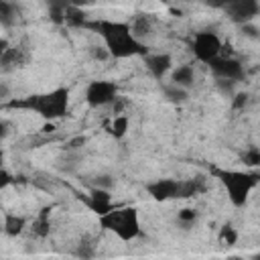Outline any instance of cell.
I'll return each instance as SVG.
<instances>
[{
	"instance_id": "33",
	"label": "cell",
	"mask_w": 260,
	"mask_h": 260,
	"mask_svg": "<svg viewBox=\"0 0 260 260\" xmlns=\"http://www.w3.org/2000/svg\"><path fill=\"white\" fill-rule=\"evenodd\" d=\"M10 181H12V175H10L6 169H2V167H0V189L8 187V185H10Z\"/></svg>"
},
{
	"instance_id": "2",
	"label": "cell",
	"mask_w": 260,
	"mask_h": 260,
	"mask_svg": "<svg viewBox=\"0 0 260 260\" xmlns=\"http://www.w3.org/2000/svg\"><path fill=\"white\" fill-rule=\"evenodd\" d=\"M10 106H18V108H26V110H35L41 118L53 122L61 116L67 114L69 108V89L67 87H57L53 91L47 93H39V95H28L20 102H10Z\"/></svg>"
},
{
	"instance_id": "4",
	"label": "cell",
	"mask_w": 260,
	"mask_h": 260,
	"mask_svg": "<svg viewBox=\"0 0 260 260\" xmlns=\"http://www.w3.org/2000/svg\"><path fill=\"white\" fill-rule=\"evenodd\" d=\"M217 179L228 191V197L234 207H244L252 189L258 185V173H244V171H215Z\"/></svg>"
},
{
	"instance_id": "21",
	"label": "cell",
	"mask_w": 260,
	"mask_h": 260,
	"mask_svg": "<svg viewBox=\"0 0 260 260\" xmlns=\"http://www.w3.org/2000/svg\"><path fill=\"white\" fill-rule=\"evenodd\" d=\"M162 93H165V98H167L169 102H173V104H183V102L189 100V91L183 89V87H177V85H173V83L162 85Z\"/></svg>"
},
{
	"instance_id": "13",
	"label": "cell",
	"mask_w": 260,
	"mask_h": 260,
	"mask_svg": "<svg viewBox=\"0 0 260 260\" xmlns=\"http://www.w3.org/2000/svg\"><path fill=\"white\" fill-rule=\"evenodd\" d=\"M128 26H130L132 37L142 43V37H148L150 30H152V20H150L148 14H136V16L128 22Z\"/></svg>"
},
{
	"instance_id": "11",
	"label": "cell",
	"mask_w": 260,
	"mask_h": 260,
	"mask_svg": "<svg viewBox=\"0 0 260 260\" xmlns=\"http://www.w3.org/2000/svg\"><path fill=\"white\" fill-rule=\"evenodd\" d=\"M85 203L89 205L91 211H95L98 215H104L106 211L112 209V195L110 191H104V189H89L87 197H85Z\"/></svg>"
},
{
	"instance_id": "34",
	"label": "cell",
	"mask_w": 260,
	"mask_h": 260,
	"mask_svg": "<svg viewBox=\"0 0 260 260\" xmlns=\"http://www.w3.org/2000/svg\"><path fill=\"white\" fill-rule=\"evenodd\" d=\"M85 144V138L83 136H77V138H73L69 144H67V148L69 150H75V148H79V146H83Z\"/></svg>"
},
{
	"instance_id": "32",
	"label": "cell",
	"mask_w": 260,
	"mask_h": 260,
	"mask_svg": "<svg viewBox=\"0 0 260 260\" xmlns=\"http://www.w3.org/2000/svg\"><path fill=\"white\" fill-rule=\"evenodd\" d=\"M234 85L236 83H232V81H223V79H217V87H219V91L223 93V95H228V98H232L236 91H234Z\"/></svg>"
},
{
	"instance_id": "30",
	"label": "cell",
	"mask_w": 260,
	"mask_h": 260,
	"mask_svg": "<svg viewBox=\"0 0 260 260\" xmlns=\"http://www.w3.org/2000/svg\"><path fill=\"white\" fill-rule=\"evenodd\" d=\"M89 53H91V57L95 61H108L110 59V53L106 51V47H91Z\"/></svg>"
},
{
	"instance_id": "26",
	"label": "cell",
	"mask_w": 260,
	"mask_h": 260,
	"mask_svg": "<svg viewBox=\"0 0 260 260\" xmlns=\"http://www.w3.org/2000/svg\"><path fill=\"white\" fill-rule=\"evenodd\" d=\"M91 187H93V189L110 191V189L114 187V177H112V175H106V173L95 175V177H93V181H91Z\"/></svg>"
},
{
	"instance_id": "29",
	"label": "cell",
	"mask_w": 260,
	"mask_h": 260,
	"mask_svg": "<svg viewBox=\"0 0 260 260\" xmlns=\"http://www.w3.org/2000/svg\"><path fill=\"white\" fill-rule=\"evenodd\" d=\"M110 106H112V114H114V116H120V114H124V108L128 106V102H126L122 95H118Z\"/></svg>"
},
{
	"instance_id": "40",
	"label": "cell",
	"mask_w": 260,
	"mask_h": 260,
	"mask_svg": "<svg viewBox=\"0 0 260 260\" xmlns=\"http://www.w3.org/2000/svg\"><path fill=\"white\" fill-rule=\"evenodd\" d=\"M2 158H4V154H2V148H0V167H2Z\"/></svg>"
},
{
	"instance_id": "27",
	"label": "cell",
	"mask_w": 260,
	"mask_h": 260,
	"mask_svg": "<svg viewBox=\"0 0 260 260\" xmlns=\"http://www.w3.org/2000/svg\"><path fill=\"white\" fill-rule=\"evenodd\" d=\"M242 160H244L246 167H252V169L258 167V165H260V150H258L256 146H250V148L242 154Z\"/></svg>"
},
{
	"instance_id": "28",
	"label": "cell",
	"mask_w": 260,
	"mask_h": 260,
	"mask_svg": "<svg viewBox=\"0 0 260 260\" xmlns=\"http://www.w3.org/2000/svg\"><path fill=\"white\" fill-rule=\"evenodd\" d=\"M248 102H250V95L246 91H238L232 95V108L234 110H244L248 106Z\"/></svg>"
},
{
	"instance_id": "19",
	"label": "cell",
	"mask_w": 260,
	"mask_h": 260,
	"mask_svg": "<svg viewBox=\"0 0 260 260\" xmlns=\"http://www.w3.org/2000/svg\"><path fill=\"white\" fill-rule=\"evenodd\" d=\"M65 24L67 26H73V28H81V26H87V20H85V12L77 6H71L67 4L65 8Z\"/></svg>"
},
{
	"instance_id": "37",
	"label": "cell",
	"mask_w": 260,
	"mask_h": 260,
	"mask_svg": "<svg viewBox=\"0 0 260 260\" xmlns=\"http://www.w3.org/2000/svg\"><path fill=\"white\" fill-rule=\"evenodd\" d=\"M6 132H8V124L4 120H0V140L6 136Z\"/></svg>"
},
{
	"instance_id": "25",
	"label": "cell",
	"mask_w": 260,
	"mask_h": 260,
	"mask_svg": "<svg viewBox=\"0 0 260 260\" xmlns=\"http://www.w3.org/2000/svg\"><path fill=\"white\" fill-rule=\"evenodd\" d=\"M219 240L225 244V246H236L238 242V230L230 223H225L221 230H219Z\"/></svg>"
},
{
	"instance_id": "39",
	"label": "cell",
	"mask_w": 260,
	"mask_h": 260,
	"mask_svg": "<svg viewBox=\"0 0 260 260\" xmlns=\"http://www.w3.org/2000/svg\"><path fill=\"white\" fill-rule=\"evenodd\" d=\"M225 260H244V258H238V256H230V258H225Z\"/></svg>"
},
{
	"instance_id": "3",
	"label": "cell",
	"mask_w": 260,
	"mask_h": 260,
	"mask_svg": "<svg viewBox=\"0 0 260 260\" xmlns=\"http://www.w3.org/2000/svg\"><path fill=\"white\" fill-rule=\"evenodd\" d=\"M100 223L104 230L118 236L122 242H132L140 236V219L138 211L130 205L126 207H112L104 215H100Z\"/></svg>"
},
{
	"instance_id": "23",
	"label": "cell",
	"mask_w": 260,
	"mask_h": 260,
	"mask_svg": "<svg viewBox=\"0 0 260 260\" xmlns=\"http://www.w3.org/2000/svg\"><path fill=\"white\" fill-rule=\"evenodd\" d=\"M177 221L185 228V230H189L195 221H197V211L193 209V207H185V209H179V215H177Z\"/></svg>"
},
{
	"instance_id": "24",
	"label": "cell",
	"mask_w": 260,
	"mask_h": 260,
	"mask_svg": "<svg viewBox=\"0 0 260 260\" xmlns=\"http://www.w3.org/2000/svg\"><path fill=\"white\" fill-rule=\"evenodd\" d=\"M65 8H67V4H59V2L49 4V18L55 24H65Z\"/></svg>"
},
{
	"instance_id": "22",
	"label": "cell",
	"mask_w": 260,
	"mask_h": 260,
	"mask_svg": "<svg viewBox=\"0 0 260 260\" xmlns=\"http://www.w3.org/2000/svg\"><path fill=\"white\" fill-rule=\"evenodd\" d=\"M73 254H75V260H93V258H95V246H93L91 240L83 238V240L77 244V248H75Z\"/></svg>"
},
{
	"instance_id": "35",
	"label": "cell",
	"mask_w": 260,
	"mask_h": 260,
	"mask_svg": "<svg viewBox=\"0 0 260 260\" xmlns=\"http://www.w3.org/2000/svg\"><path fill=\"white\" fill-rule=\"evenodd\" d=\"M10 95V85L6 81H0V100H6Z\"/></svg>"
},
{
	"instance_id": "31",
	"label": "cell",
	"mask_w": 260,
	"mask_h": 260,
	"mask_svg": "<svg viewBox=\"0 0 260 260\" xmlns=\"http://www.w3.org/2000/svg\"><path fill=\"white\" fill-rule=\"evenodd\" d=\"M242 32H244V37H248V39H258V37H260V35H258V26H256L254 22L242 24Z\"/></svg>"
},
{
	"instance_id": "15",
	"label": "cell",
	"mask_w": 260,
	"mask_h": 260,
	"mask_svg": "<svg viewBox=\"0 0 260 260\" xmlns=\"http://www.w3.org/2000/svg\"><path fill=\"white\" fill-rule=\"evenodd\" d=\"M24 63H26V53H24L22 47H12V45H10V49L0 57V65H2L4 69L22 67Z\"/></svg>"
},
{
	"instance_id": "7",
	"label": "cell",
	"mask_w": 260,
	"mask_h": 260,
	"mask_svg": "<svg viewBox=\"0 0 260 260\" xmlns=\"http://www.w3.org/2000/svg\"><path fill=\"white\" fill-rule=\"evenodd\" d=\"M209 69L215 75V79H223V81H232V83L242 81L246 75L244 65L230 55H219L217 59H213L209 63Z\"/></svg>"
},
{
	"instance_id": "18",
	"label": "cell",
	"mask_w": 260,
	"mask_h": 260,
	"mask_svg": "<svg viewBox=\"0 0 260 260\" xmlns=\"http://www.w3.org/2000/svg\"><path fill=\"white\" fill-rule=\"evenodd\" d=\"M18 20V8L12 4V2H2L0 0V24L4 28H10L14 26Z\"/></svg>"
},
{
	"instance_id": "6",
	"label": "cell",
	"mask_w": 260,
	"mask_h": 260,
	"mask_svg": "<svg viewBox=\"0 0 260 260\" xmlns=\"http://www.w3.org/2000/svg\"><path fill=\"white\" fill-rule=\"evenodd\" d=\"M118 98V85L110 79L89 81L85 87V102L89 108H106Z\"/></svg>"
},
{
	"instance_id": "17",
	"label": "cell",
	"mask_w": 260,
	"mask_h": 260,
	"mask_svg": "<svg viewBox=\"0 0 260 260\" xmlns=\"http://www.w3.org/2000/svg\"><path fill=\"white\" fill-rule=\"evenodd\" d=\"M24 228H26V219H24L22 215L6 213V217H4V232H6L8 236L16 238V236H20V234L24 232Z\"/></svg>"
},
{
	"instance_id": "12",
	"label": "cell",
	"mask_w": 260,
	"mask_h": 260,
	"mask_svg": "<svg viewBox=\"0 0 260 260\" xmlns=\"http://www.w3.org/2000/svg\"><path fill=\"white\" fill-rule=\"evenodd\" d=\"M171 83L189 91V87L195 83V69L191 65H177L171 69Z\"/></svg>"
},
{
	"instance_id": "20",
	"label": "cell",
	"mask_w": 260,
	"mask_h": 260,
	"mask_svg": "<svg viewBox=\"0 0 260 260\" xmlns=\"http://www.w3.org/2000/svg\"><path fill=\"white\" fill-rule=\"evenodd\" d=\"M49 207H45L43 211H41V215L32 221V225H30V232H32V236H37V238H45V236H49V230H51V221H49Z\"/></svg>"
},
{
	"instance_id": "1",
	"label": "cell",
	"mask_w": 260,
	"mask_h": 260,
	"mask_svg": "<svg viewBox=\"0 0 260 260\" xmlns=\"http://www.w3.org/2000/svg\"><path fill=\"white\" fill-rule=\"evenodd\" d=\"M87 26L95 28L98 35L104 41L106 51L110 53V57L116 59H126V57H134V55H146V47L136 41L130 32L128 22H116V20H93L87 22Z\"/></svg>"
},
{
	"instance_id": "9",
	"label": "cell",
	"mask_w": 260,
	"mask_h": 260,
	"mask_svg": "<svg viewBox=\"0 0 260 260\" xmlns=\"http://www.w3.org/2000/svg\"><path fill=\"white\" fill-rule=\"evenodd\" d=\"M146 193H148L154 201L177 199L179 181H177V179H156V181H152V183L146 185Z\"/></svg>"
},
{
	"instance_id": "16",
	"label": "cell",
	"mask_w": 260,
	"mask_h": 260,
	"mask_svg": "<svg viewBox=\"0 0 260 260\" xmlns=\"http://www.w3.org/2000/svg\"><path fill=\"white\" fill-rule=\"evenodd\" d=\"M128 126H130V120L126 114H120V116H112V122L108 124V134L116 140L124 138L126 132H128Z\"/></svg>"
},
{
	"instance_id": "5",
	"label": "cell",
	"mask_w": 260,
	"mask_h": 260,
	"mask_svg": "<svg viewBox=\"0 0 260 260\" xmlns=\"http://www.w3.org/2000/svg\"><path fill=\"white\" fill-rule=\"evenodd\" d=\"M221 49H223L221 39L213 30H199V32H195L193 43H191V51H193L195 59L205 63V65H209L213 59H217L221 55Z\"/></svg>"
},
{
	"instance_id": "14",
	"label": "cell",
	"mask_w": 260,
	"mask_h": 260,
	"mask_svg": "<svg viewBox=\"0 0 260 260\" xmlns=\"http://www.w3.org/2000/svg\"><path fill=\"white\" fill-rule=\"evenodd\" d=\"M201 191H205V179H201V177H197V179H185V181H179L177 199H189V197H195Z\"/></svg>"
},
{
	"instance_id": "8",
	"label": "cell",
	"mask_w": 260,
	"mask_h": 260,
	"mask_svg": "<svg viewBox=\"0 0 260 260\" xmlns=\"http://www.w3.org/2000/svg\"><path fill=\"white\" fill-rule=\"evenodd\" d=\"M221 8L228 14V18L240 26L252 22L260 12V4L256 0H232V2H223Z\"/></svg>"
},
{
	"instance_id": "10",
	"label": "cell",
	"mask_w": 260,
	"mask_h": 260,
	"mask_svg": "<svg viewBox=\"0 0 260 260\" xmlns=\"http://www.w3.org/2000/svg\"><path fill=\"white\" fill-rule=\"evenodd\" d=\"M142 59L154 79H162L173 69V59L169 53H146Z\"/></svg>"
},
{
	"instance_id": "36",
	"label": "cell",
	"mask_w": 260,
	"mask_h": 260,
	"mask_svg": "<svg viewBox=\"0 0 260 260\" xmlns=\"http://www.w3.org/2000/svg\"><path fill=\"white\" fill-rule=\"evenodd\" d=\"M8 49H10V43H8L6 39H0V57H2V55H4Z\"/></svg>"
},
{
	"instance_id": "38",
	"label": "cell",
	"mask_w": 260,
	"mask_h": 260,
	"mask_svg": "<svg viewBox=\"0 0 260 260\" xmlns=\"http://www.w3.org/2000/svg\"><path fill=\"white\" fill-rule=\"evenodd\" d=\"M53 130H55V126H53V124H51V122H49V124H45V126H43V132H53Z\"/></svg>"
}]
</instances>
